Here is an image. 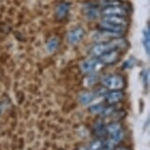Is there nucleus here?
I'll use <instances>...</instances> for the list:
<instances>
[{
    "label": "nucleus",
    "instance_id": "nucleus-4",
    "mask_svg": "<svg viewBox=\"0 0 150 150\" xmlns=\"http://www.w3.org/2000/svg\"><path fill=\"white\" fill-rule=\"evenodd\" d=\"M107 132L112 137L113 142H119L123 138V132L122 127L119 123H112L106 128Z\"/></svg>",
    "mask_w": 150,
    "mask_h": 150
},
{
    "label": "nucleus",
    "instance_id": "nucleus-3",
    "mask_svg": "<svg viewBox=\"0 0 150 150\" xmlns=\"http://www.w3.org/2000/svg\"><path fill=\"white\" fill-rule=\"evenodd\" d=\"M104 66V64L99 60L98 57L91 58V59H87V60L83 61L81 64V69L83 73L86 74H92L99 71L100 69H102V67Z\"/></svg>",
    "mask_w": 150,
    "mask_h": 150
},
{
    "label": "nucleus",
    "instance_id": "nucleus-2",
    "mask_svg": "<svg viewBox=\"0 0 150 150\" xmlns=\"http://www.w3.org/2000/svg\"><path fill=\"white\" fill-rule=\"evenodd\" d=\"M102 84L106 89L121 90L125 86V81L121 76L109 75L102 79Z\"/></svg>",
    "mask_w": 150,
    "mask_h": 150
},
{
    "label": "nucleus",
    "instance_id": "nucleus-8",
    "mask_svg": "<svg viewBox=\"0 0 150 150\" xmlns=\"http://www.w3.org/2000/svg\"><path fill=\"white\" fill-rule=\"evenodd\" d=\"M104 97H105L106 102L108 104H116L123 99L124 93L121 90H112L110 92H107Z\"/></svg>",
    "mask_w": 150,
    "mask_h": 150
},
{
    "label": "nucleus",
    "instance_id": "nucleus-9",
    "mask_svg": "<svg viewBox=\"0 0 150 150\" xmlns=\"http://www.w3.org/2000/svg\"><path fill=\"white\" fill-rule=\"evenodd\" d=\"M102 21L110 23L113 25H117V26H122V27H127L128 25V21L126 18L123 16H103Z\"/></svg>",
    "mask_w": 150,
    "mask_h": 150
},
{
    "label": "nucleus",
    "instance_id": "nucleus-5",
    "mask_svg": "<svg viewBox=\"0 0 150 150\" xmlns=\"http://www.w3.org/2000/svg\"><path fill=\"white\" fill-rule=\"evenodd\" d=\"M98 58L104 65L115 64L120 59V53H119V50H112V51L104 53Z\"/></svg>",
    "mask_w": 150,
    "mask_h": 150
},
{
    "label": "nucleus",
    "instance_id": "nucleus-1",
    "mask_svg": "<svg viewBox=\"0 0 150 150\" xmlns=\"http://www.w3.org/2000/svg\"><path fill=\"white\" fill-rule=\"evenodd\" d=\"M127 46V41L125 39H121L120 38H114L112 41H106V42H99L95 44L89 53L94 57H99L106 52L112 51V50H122Z\"/></svg>",
    "mask_w": 150,
    "mask_h": 150
},
{
    "label": "nucleus",
    "instance_id": "nucleus-10",
    "mask_svg": "<svg viewBox=\"0 0 150 150\" xmlns=\"http://www.w3.org/2000/svg\"><path fill=\"white\" fill-rule=\"evenodd\" d=\"M96 93L94 92H89V91H86V92H83L81 94H80L79 96V99H80V102L83 105H87V104L91 103L93 100L95 99L96 97Z\"/></svg>",
    "mask_w": 150,
    "mask_h": 150
},
{
    "label": "nucleus",
    "instance_id": "nucleus-16",
    "mask_svg": "<svg viewBox=\"0 0 150 150\" xmlns=\"http://www.w3.org/2000/svg\"><path fill=\"white\" fill-rule=\"evenodd\" d=\"M104 106H102L101 104H97V105H93V106H91L90 107V111H91L92 113H94V114H96V113H103V111H104Z\"/></svg>",
    "mask_w": 150,
    "mask_h": 150
},
{
    "label": "nucleus",
    "instance_id": "nucleus-11",
    "mask_svg": "<svg viewBox=\"0 0 150 150\" xmlns=\"http://www.w3.org/2000/svg\"><path fill=\"white\" fill-rule=\"evenodd\" d=\"M69 4L67 3H60L58 5L57 9H56V16L59 19H63L65 16L69 12Z\"/></svg>",
    "mask_w": 150,
    "mask_h": 150
},
{
    "label": "nucleus",
    "instance_id": "nucleus-15",
    "mask_svg": "<svg viewBox=\"0 0 150 150\" xmlns=\"http://www.w3.org/2000/svg\"><path fill=\"white\" fill-rule=\"evenodd\" d=\"M104 147V143L101 140H95L90 144L89 146V150H100Z\"/></svg>",
    "mask_w": 150,
    "mask_h": 150
},
{
    "label": "nucleus",
    "instance_id": "nucleus-18",
    "mask_svg": "<svg viewBox=\"0 0 150 150\" xmlns=\"http://www.w3.org/2000/svg\"><path fill=\"white\" fill-rule=\"evenodd\" d=\"M100 150H110L109 148H102V149H100Z\"/></svg>",
    "mask_w": 150,
    "mask_h": 150
},
{
    "label": "nucleus",
    "instance_id": "nucleus-7",
    "mask_svg": "<svg viewBox=\"0 0 150 150\" xmlns=\"http://www.w3.org/2000/svg\"><path fill=\"white\" fill-rule=\"evenodd\" d=\"M84 36V30L81 28H76V29L72 30L69 32L67 35L68 41L71 44H78Z\"/></svg>",
    "mask_w": 150,
    "mask_h": 150
},
{
    "label": "nucleus",
    "instance_id": "nucleus-14",
    "mask_svg": "<svg viewBox=\"0 0 150 150\" xmlns=\"http://www.w3.org/2000/svg\"><path fill=\"white\" fill-rule=\"evenodd\" d=\"M59 45V41L57 38H52L50 39L49 41H48V43L46 44V48L48 51H54V50H56V48L58 47Z\"/></svg>",
    "mask_w": 150,
    "mask_h": 150
},
{
    "label": "nucleus",
    "instance_id": "nucleus-12",
    "mask_svg": "<svg viewBox=\"0 0 150 150\" xmlns=\"http://www.w3.org/2000/svg\"><path fill=\"white\" fill-rule=\"evenodd\" d=\"M143 46L147 54H149L150 51V32L149 27H146L143 30Z\"/></svg>",
    "mask_w": 150,
    "mask_h": 150
},
{
    "label": "nucleus",
    "instance_id": "nucleus-13",
    "mask_svg": "<svg viewBox=\"0 0 150 150\" xmlns=\"http://www.w3.org/2000/svg\"><path fill=\"white\" fill-rule=\"evenodd\" d=\"M99 4L104 7L118 6L123 4V0H99Z\"/></svg>",
    "mask_w": 150,
    "mask_h": 150
},
{
    "label": "nucleus",
    "instance_id": "nucleus-17",
    "mask_svg": "<svg viewBox=\"0 0 150 150\" xmlns=\"http://www.w3.org/2000/svg\"><path fill=\"white\" fill-rule=\"evenodd\" d=\"M116 150H129L128 148H125V147H118Z\"/></svg>",
    "mask_w": 150,
    "mask_h": 150
},
{
    "label": "nucleus",
    "instance_id": "nucleus-6",
    "mask_svg": "<svg viewBox=\"0 0 150 150\" xmlns=\"http://www.w3.org/2000/svg\"><path fill=\"white\" fill-rule=\"evenodd\" d=\"M103 16H123L127 15V10L123 7V5H118V6H109L104 7L102 10Z\"/></svg>",
    "mask_w": 150,
    "mask_h": 150
}]
</instances>
